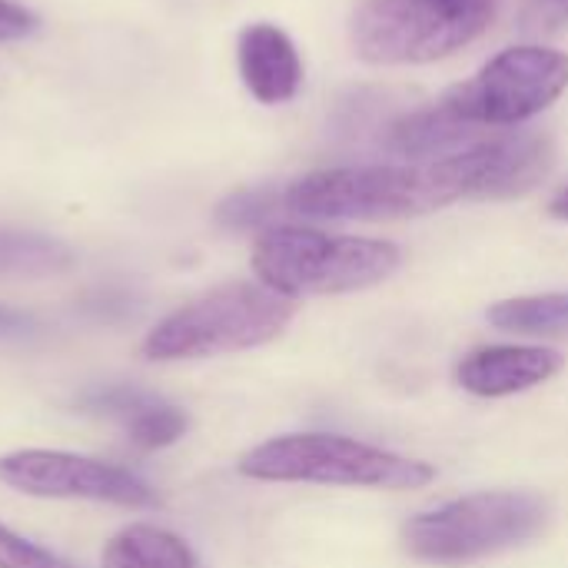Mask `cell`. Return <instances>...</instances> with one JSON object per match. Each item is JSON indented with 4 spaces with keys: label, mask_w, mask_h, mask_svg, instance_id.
I'll use <instances>...</instances> for the list:
<instances>
[{
    "label": "cell",
    "mask_w": 568,
    "mask_h": 568,
    "mask_svg": "<svg viewBox=\"0 0 568 568\" xmlns=\"http://www.w3.org/2000/svg\"><path fill=\"white\" fill-rule=\"evenodd\" d=\"M403 253L389 240L323 233L310 226H270L253 246V273L280 296L356 293L389 280Z\"/></svg>",
    "instance_id": "6da1fadb"
},
{
    "label": "cell",
    "mask_w": 568,
    "mask_h": 568,
    "mask_svg": "<svg viewBox=\"0 0 568 568\" xmlns=\"http://www.w3.org/2000/svg\"><path fill=\"white\" fill-rule=\"evenodd\" d=\"M552 523V506L539 493L493 489L453 499L403 526V549L433 566H466L542 536Z\"/></svg>",
    "instance_id": "7a4b0ae2"
},
{
    "label": "cell",
    "mask_w": 568,
    "mask_h": 568,
    "mask_svg": "<svg viewBox=\"0 0 568 568\" xmlns=\"http://www.w3.org/2000/svg\"><path fill=\"white\" fill-rule=\"evenodd\" d=\"M293 316L296 303L290 296L263 283H226L156 323L143 339V356L176 363L266 346L283 336Z\"/></svg>",
    "instance_id": "3957f363"
},
{
    "label": "cell",
    "mask_w": 568,
    "mask_h": 568,
    "mask_svg": "<svg viewBox=\"0 0 568 568\" xmlns=\"http://www.w3.org/2000/svg\"><path fill=\"white\" fill-rule=\"evenodd\" d=\"M286 213L303 220H406L436 213L456 196L433 163L329 166L283 190Z\"/></svg>",
    "instance_id": "277c9868"
},
{
    "label": "cell",
    "mask_w": 568,
    "mask_h": 568,
    "mask_svg": "<svg viewBox=\"0 0 568 568\" xmlns=\"http://www.w3.org/2000/svg\"><path fill=\"white\" fill-rule=\"evenodd\" d=\"M240 473L260 483H313L349 489L406 493L436 479L423 459H409L336 433H293L276 436L240 459Z\"/></svg>",
    "instance_id": "5b68a950"
},
{
    "label": "cell",
    "mask_w": 568,
    "mask_h": 568,
    "mask_svg": "<svg viewBox=\"0 0 568 568\" xmlns=\"http://www.w3.org/2000/svg\"><path fill=\"white\" fill-rule=\"evenodd\" d=\"M493 20V0H363L353 47L366 63H433L473 43Z\"/></svg>",
    "instance_id": "8992f818"
},
{
    "label": "cell",
    "mask_w": 568,
    "mask_h": 568,
    "mask_svg": "<svg viewBox=\"0 0 568 568\" xmlns=\"http://www.w3.org/2000/svg\"><path fill=\"white\" fill-rule=\"evenodd\" d=\"M568 90V53L539 43L509 47L443 103L476 126H516L549 110Z\"/></svg>",
    "instance_id": "52a82bcc"
},
{
    "label": "cell",
    "mask_w": 568,
    "mask_h": 568,
    "mask_svg": "<svg viewBox=\"0 0 568 568\" xmlns=\"http://www.w3.org/2000/svg\"><path fill=\"white\" fill-rule=\"evenodd\" d=\"M0 483L37 499H83L120 509L160 506L156 489L130 469L57 449H20L0 456Z\"/></svg>",
    "instance_id": "ba28073f"
},
{
    "label": "cell",
    "mask_w": 568,
    "mask_h": 568,
    "mask_svg": "<svg viewBox=\"0 0 568 568\" xmlns=\"http://www.w3.org/2000/svg\"><path fill=\"white\" fill-rule=\"evenodd\" d=\"M429 163L456 200H513L552 173L556 146L542 133H506Z\"/></svg>",
    "instance_id": "9c48e42d"
},
{
    "label": "cell",
    "mask_w": 568,
    "mask_h": 568,
    "mask_svg": "<svg viewBox=\"0 0 568 568\" xmlns=\"http://www.w3.org/2000/svg\"><path fill=\"white\" fill-rule=\"evenodd\" d=\"M566 359L546 346H483L456 366V383L486 399L516 396L549 383Z\"/></svg>",
    "instance_id": "30bf717a"
},
{
    "label": "cell",
    "mask_w": 568,
    "mask_h": 568,
    "mask_svg": "<svg viewBox=\"0 0 568 568\" xmlns=\"http://www.w3.org/2000/svg\"><path fill=\"white\" fill-rule=\"evenodd\" d=\"M240 77L260 103H286L303 87V60L276 23H250L240 33Z\"/></svg>",
    "instance_id": "8fae6325"
},
{
    "label": "cell",
    "mask_w": 568,
    "mask_h": 568,
    "mask_svg": "<svg viewBox=\"0 0 568 568\" xmlns=\"http://www.w3.org/2000/svg\"><path fill=\"white\" fill-rule=\"evenodd\" d=\"M483 136V126L463 120L456 110H449L443 100L436 106H423L403 116H393L386 126V146L399 156L413 160H443L459 150L476 146Z\"/></svg>",
    "instance_id": "7c38bea8"
},
{
    "label": "cell",
    "mask_w": 568,
    "mask_h": 568,
    "mask_svg": "<svg viewBox=\"0 0 568 568\" xmlns=\"http://www.w3.org/2000/svg\"><path fill=\"white\" fill-rule=\"evenodd\" d=\"M100 568H196V556L180 536L136 523L103 546Z\"/></svg>",
    "instance_id": "4fadbf2b"
},
{
    "label": "cell",
    "mask_w": 568,
    "mask_h": 568,
    "mask_svg": "<svg viewBox=\"0 0 568 568\" xmlns=\"http://www.w3.org/2000/svg\"><path fill=\"white\" fill-rule=\"evenodd\" d=\"M77 263L73 250L47 233L0 226V280H43L67 273Z\"/></svg>",
    "instance_id": "5bb4252c"
},
{
    "label": "cell",
    "mask_w": 568,
    "mask_h": 568,
    "mask_svg": "<svg viewBox=\"0 0 568 568\" xmlns=\"http://www.w3.org/2000/svg\"><path fill=\"white\" fill-rule=\"evenodd\" d=\"M489 323L519 336H559L568 333V293L516 296L489 310Z\"/></svg>",
    "instance_id": "9a60e30c"
},
{
    "label": "cell",
    "mask_w": 568,
    "mask_h": 568,
    "mask_svg": "<svg viewBox=\"0 0 568 568\" xmlns=\"http://www.w3.org/2000/svg\"><path fill=\"white\" fill-rule=\"evenodd\" d=\"M153 399H156V393H150L143 386H133V383H97V386H87V389H80L73 396V409L83 413V416L116 419L120 426H126Z\"/></svg>",
    "instance_id": "2e32d148"
},
{
    "label": "cell",
    "mask_w": 568,
    "mask_h": 568,
    "mask_svg": "<svg viewBox=\"0 0 568 568\" xmlns=\"http://www.w3.org/2000/svg\"><path fill=\"white\" fill-rule=\"evenodd\" d=\"M280 213H286V203L276 186L236 190L216 206V220L226 230H270Z\"/></svg>",
    "instance_id": "e0dca14e"
},
{
    "label": "cell",
    "mask_w": 568,
    "mask_h": 568,
    "mask_svg": "<svg viewBox=\"0 0 568 568\" xmlns=\"http://www.w3.org/2000/svg\"><path fill=\"white\" fill-rule=\"evenodd\" d=\"M190 429V419L180 406L166 403L163 396H156L136 419H130L123 426L126 439L143 449V453H153V449H166L173 443H180Z\"/></svg>",
    "instance_id": "ac0fdd59"
},
{
    "label": "cell",
    "mask_w": 568,
    "mask_h": 568,
    "mask_svg": "<svg viewBox=\"0 0 568 568\" xmlns=\"http://www.w3.org/2000/svg\"><path fill=\"white\" fill-rule=\"evenodd\" d=\"M0 568H80L0 523Z\"/></svg>",
    "instance_id": "d6986e66"
},
{
    "label": "cell",
    "mask_w": 568,
    "mask_h": 568,
    "mask_svg": "<svg viewBox=\"0 0 568 568\" xmlns=\"http://www.w3.org/2000/svg\"><path fill=\"white\" fill-rule=\"evenodd\" d=\"M136 310V300L126 293V290H116V286H103V290H93L90 296L80 300V313L93 323H120L126 316H133Z\"/></svg>",
    "instance_id": "ffe728a7"
},
{
    "label": "cell",
    "mask_w": 568,
    "mask_h": 568,
    "mask_svg": "<svg viewBox=\"0 0 568 568\" xmlns=\"http://www.w3.org/2000/svg\"><path fill=\"white\" fill-rule=\"evenodd\" d=\"M568 23V0H529L523 13L526 33H552Z\"/></svg>",
    "instance_id": "44dd1931"
},
{
    "label": "cell",
    "mask_w": 568,
    "mask_h": 568,
    "mask_svg": "<svg viewBox=\"0 0 568 568\" xmlns=\"http://www.w3.org/2000/svg\"><path fill=\"white\" fill-rule=\"evenodd\" d=\"M37 13L17 0H0V40H20L37 30Z\"/></svg>",
    "instance_id": "7402d4cb"
},
{
    "label": "cell",
    "mask_w": 568,
    "mask_h": 568,
    "mask_svg": "<svg viewBox=\"0 0 568 568\" xmlns=\"http://www.w3.org/2000/svg\"><path fill=\"white\" fill-rule=\"evenodd\" d=\"M27 323H30L27 316H20V313H13V310H3V306H0V333H20Z\"/></svg>",
    "instance_id": "603a6c76"
},
{
    "label": "cell",
    "mask_w": 568,
    "mask_h": 568,
    "mask_svg": "<svg viewBox=\"0 0 568 568\" xmlns=\"http://www.w3.org/2000/svg\"><path fill=\"white\" fill-rule=\"evenodd\" d=\"M549 213H552L556 220H568V186L566 190H559V193L552 196V203H549Z\"/></svg>",
    "instance_id": "cb8c5ba5"
}]
</instances>
